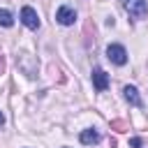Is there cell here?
<instances>
[{
    "label": "cell",
    "mask_w": 148,
    "mask_h": 148,
    "mask_svg": "<svg viewBox=\"0 0 148 148\" xmlns=\"http://www.w3.org/2000/svg\"><path fill=\"white\" fill-rule=\"evenodd\" d=\"M123 7H125V12L132 16V18H146V14H148V5H146V0H123Z\"/></svg>",
    "instance_id": "1"
},
{
    "label": "cell",
    "mask_w": 148,
    "mask_h": 148,
    "mask_svg": "<svg viewBox=\"0 0 148 148\" xmlns=\"http://www.w3.org/2000/svg\"><path fill=\"white\" fill-rule=\"evenodd\" d=\"M106 58H109L113 65H125V62H127V51H125V46H120V44H109V46H106Z\"/></svg>",
    "instance_id": "2"
},
{
    "label": "cell",
    "mask_w": 148,
    "mask_h": 148,
    "mask_svg": "<svg viewBox=\"0 0 148 148\" xmlns=\"http://www.w3.org/2000/svg\"><path fill=\"white\" fill-rule=\"evenodd\" d=\"M56 21H58L60 25H74V21H76V12H74L72 7H67V5H62V7L56 12Z\"/></svg>",
    "instance_id": "3"
},
{
    "label": "cell",
    "mask_w": 148,
    "mask_h": 148,
    "mask_svg": "<svg viewBox=\"0 0 148 148\" xmlns=\"http://www.w3.org/2000/svg\"><path fill=\"white\" fill-rule=\"evenodd\" d=\"M21 21H23V25L30 28V30H37V28H39V16H37V12H35L32 7H23V9H21Z\"/></svg>",
    "instance_id": "4"
},
{
    "label": "cell",
    "mask_w": 148,
    "mask_h": 148,
    "mask_svg": "<svg viewBox=\"0 0 148 148\" xmlns=\"http://www.w3.org/2000/svg\"><path fill=\"white\" fill-rule=\"evenodd\" d=\"M92 86H95V90H97V92L106 90V88H109V74H106L104 69L95 67V69H92Z\"/></svg>",
    "instance_id": "5"
},
{
    "label": "cell",
    "mask_w": 148,
    "mask_h": 148,
    "mask_svg": "<svg viewBox=\"0 0 148 148\" xmlns=\"http://www.w3.org/2000/svg\"><path fill=\"white\" fill-rule=\"evenodd\" d=\"M79 139H81V143H86V146H95V143L102 141V134H99L97 130H83V132L79 134Z\"/></svg>",
    "instance_id": "6"
},
{
    "label": "cell",
    "mask_w": 148,
    "mask_h": 148,
    "mask_svg": "<svg viewBox=\"0 0 148 148\" xmlns=\"http://www.w3.org/2000/svg\"><path fill=\"white\" fill-rule=\"evenodd\" d=\"M123 92H125V99H127L132 106H141V104H143V99H141V95H139V90H136L134 86H125Z\"/></svg>",
    "instance_id": "7"
},
{
    "label": "cell",
    "mask_w": 148,
    "mask_h": 148,
    "mask_svg": "<svg viewBox=\"0 0 148 148\" xmlns=\"http://www.w3.org/2000/svg\"><path fill=\"white\" fill-rule=\"evenodd\" d=\"M0 25L2 28H12L14 25V16L9 9H0Z\"/></svg>",
    "instance_id": "8"
},
{
    "label": "cell",
    "mask_w": 148,
    "mask_h": 148,
    "mask_svg": "<svg viewBox=\"0 0 148 148\" xmlns=\"http://www.w3.org/2000/svg\"><path fill=\"white\" fill-rule=\"evenodd\" d=\"M130 146H132V148H141V139H139V136L130 139Z\"/></svg>",
    "instance_id": "9"
},
{
    "label": "cell",
    "mask_w": 148,
    "mask_h": 148,
    "mask_svg": "<svg viewBox=\"0 0 148 148\" xmlns=\"http://www.w3.org/2000/svg\"><path fill=\"white\" fill-rule=\"evenodd\" d=\"M2 123H5V116H2V111H0V125H2Z\"/></svg>",
    "instance_id": "10"
}]
</instances>
